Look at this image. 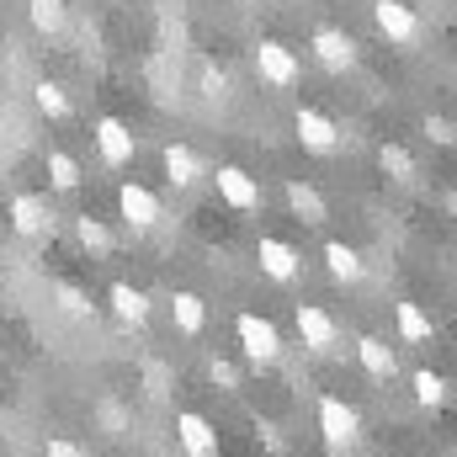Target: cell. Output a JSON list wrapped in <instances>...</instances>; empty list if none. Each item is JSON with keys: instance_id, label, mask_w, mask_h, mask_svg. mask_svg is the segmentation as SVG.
Listing matches in <instances>:
<instances>
[{"instance_id": "4dcf8cb0", "label": "cell", "mask_w": 457, "mask_h": 457, "mask_svg": "<svg viewBox=\"0 0 457 457\" xmlns=\"http://www.w3.org/2000/svg\"><path fill=\"white\" fill-rule=\"evenodd\" d=\"M102 420H107L112 431H122V410H117V404H102Z\"/></svg>"}, {"instance_id": "2e32d148", "label": "cell", "mask_w": 457, "mask_h": 457, "mask_svg": "<svg viewBox=\"0 0 457 457\" xmlns=\"http://www.w3.org/2000/svg\"><path fill=\"white\" fill-rule=\"evenodd\" d=\"M356 356H361L367 378H378V383H388V378L399 372V356H394V345L378 341V336H361V341H356Z\"/></svg>"}, {"instance_id": "ba28073f", "label": "cell", "mask_w": 457, "mask_h": 457, "mask_svg": "<svg viewBox=\"0 0 457 457\" xmlns=\"http://www.w3.org/2000/svg\"><path fill=\"white\" fill-rule=\"evenodd\" d=\"M293 128H298V144H303L309 154H330V149L341 144V128H336L325 112H314V107H298Z\"/></svg>"}, {"instance_id": "8992f818", "label": "cell", "mask_w": 457, "mask_h": 457, "mask_svg": "<svg viewBox=\"0 0 457 457\" xmlns=\"http://www.w3.org/2000/svg\"><path fill=\"white\" fill-rule=\"evenodd\" d=\"M293 320H298V336H303L309 351H336L341 325L330 320V309H320V303H298V309H293Z\"/></svg>"}, {"instance_id": "7402d4cb", "label": "cell", "mask_w": 457, "mask_h": 457, "mask_svg": "<svg viewBox=\"0 0 457 457\" xmlns=\"http://www.w3.org/2000/svg\"><path fill=\"white\" fill-rule=\"evenodd\" d=\"M48 181H54V192H75V187H80V165H75L64 149H54V154H48Z\"/></svg>"}, {"instance_id": "484cf974", "label": "cell", "mask_w": 457, "mask_h": 457, "mask_svg": "<svg viewBox=\"0 0 457 457\" xmlns=\"http://www.w3.org/2000/svg\"><path fill=\"white\" fill-rule=\"evenodd\" d=\"M59 309H64V314H75V320H96V303H91L75 282H59Z\"/></svg>"}, {"instance_id": "f1b7e54d", "label": "cell", "mask_w": 457, "mask_h": 457, "mask_svg": "<svg viewBox=\"0 0 457 457\" xmlns=\"http://www.w3.org/2000/svg\"><path fill=\"white\" fill-rule=\"evenodd\" d=\"M208 372H213V383H219V388H239V367L224 361V356H213V367H208Z\"/></svg>"}, {"instance_id": "7c38bea8", "label": "cell", "mask_w": 457, "mask_h": 457, "mask_svg": "<svg viewBox=\"0 0 457 457\" xmlns=\"http://www.w3.org/2000/svg\"><path fill=\"white\" fill-rule=\"evenodd\" d=\"M314 54H320V64L336 70V75L356 64V43H351V32H341V27H320V32H314Z\"/></svg>"}, {"instance_id": "ac0fdd59", "label": "cell", "mask_w": 457, "mask_h": 457, "mask_svg": "<svg viewBox=\"0 0 457 457\" xmlns=\"http://www.w3.org/2000/svg\"><path fill=\"white\" fill-rule=\"evenodd\" d=\"M325 266H330V277H336V282H361V271H367V266H361V255H356L345 239H330V245H325Z\"/></svg>"}, {"instance_id": "6da1fadb", "label": "cell", "mask_w": 457, "mask_h": 457, "mask_svg": "<svg viewBox=\"0 0 457 457\" xmlns=\"http://www.w3.org/2000/svg\"><path fill=\"white\" fill-rule=\"evenodd\" d=\"M320 436H325L330 453H351V447L361 442V420H356V410H351L345 399H336V394L320 399Z\"/></svg>"}, {"instance_id": "4fadbf2b", "label": "cell", "mask_w": 457, "mask_h": 457, "mask_svg": "<svg viewBox=\"0 0 457 457\" xmlns=\"http://www.w3.org/2000/svg\"><path fill=\"white\" fill-rule=\"evenodd\" d=\"M96 149H102L107 165H128V160H133V133H128L122 117H102V122H96Z\"/></svg>"}, {"instance_id": "f546056e", "label": "cell", "mask_w": 457, "mask_h": 457, "mask_svg": "<svg viewBox=\"0 0 457 457\" xmlns=\"http://www.w3.org/2000/svg\"><path fill=\"white\" fill-rule=\"evenodd\" d=\"M426 133H431L436 144H453V138H457V128L447 122V117H426Z\"/></svg>"}, {"instance_id": "44dd1931", "label": "cell", "mask_w": 457, "mask_h": 457, "mask_svg": "<svg viewBox=\"0 0 457 457\" xmlns=\"http://www.w3.org/2000/svg\"><path fill=\"white\" fill-rule=\"evenodd\" d=\"M32 102H37L43 117H70V96H64L59 80H37V86H32Z\"/></svg>"}, {"instance_id": "603a6c76", "label": "cell", "mask_w": 457, "mask_h": 457, "mask_svg": "<svg viewBox=\"0 0 457 457\" xmlns=\"http://www.w3.org/2000/svg\"><path fill=\"white\" fill-rule=\"evenodd\" d=\"M170 309H176V330H181V336H197V330H203V298H197V293H176Z\"/></svg>"}, {"instance_id": "4316f807", "label": "cell", "mask_w": 457, "mask_h": 457, "mask_svg": "<svg viewBox=\"0 0 457 457\" xmlns=\"http://www.w3.org/2000/svg\"><path fill=\"white\" fill-rule=\"evenodd\" d=\"M378 160H383V170H388L394 181H415V160H410L399 144H383V154H378Z\"/></svg>"}, {"instance_id": "d6986e66", "label": "cell", "mask_w": 457, "mask_h": 457, "mask_svg": "<svg viewBox=\"0 0 457 457\" xmlns=\"http://www.w3.org/2000/svg\"><path fill=\"white\" fill-rule=\"evenodd\" d=\"M287 203H293V213L303 224H325V203H320V192L309 181H287Z\"/></svg>"}, {"instance_id": "cb8c5ba5", "label": "cell", "mask_w": 457, "mask_h": 457, "mask_svg": "<svg viewBox=\"0 0 457 457\" xmlns=\"http://www.w3.org/2000/svg\"><path fill=\"white\" fill-rule=\"evenodd\" d=\"M410 383H415V399H420L426 410H436V404L447 399V378H442V372H431V367H420Z\"/></svg>"}, {"instance_id": "e0dca14e", "label": "cell", "mask_w": 457, "mask_h": 457, "mask_svg": "<svg viewBox=\"0 0 457 457\" xmlns=\"http://www.w3.org/2000/svg\"><path fill=\"white\" fill-rule=\"evenodd\" d=\"M27 21L43 32V37H59L70 27V5L64 0H27Z\"/></svg>"}, {"instance_id": "7a4b0ae2", "label": "cell", "mask_w": 457, "mask_h": 457, "mask_svg": "<svg viewBox=\"0 0 457 457\" xmlns=\"http://www.w3.org/2000/svg\"><path fill=\"white\" fill-rule=\"evenodd\" d=\"M255 75H261L266 86H277V91H293L303 70H298V54H293L287 43L261 37V43H255Z\"/></svg>"}, {"instance_id": "3957f363", "label": "cell", "mask_w": 457, "mask_h": 457, "mask_svg": "<svg viewBox=\"0 0 457 457\" xmlns=\"http://www.w3.org/2000/svg\"><path fill=\"white\" fill-rule=\"evenodd\" d=\"M234 336H239L245 356H250L255 367H271V361L282 356V336H277V325L261 320V314H239V320H234Z\"/></svg>"}, {"instance_id": "83f0119b", "label": "cell", "mask_w": 457, "mask_h": 457, "mask_svg": "<svg viewBox=\"0 0 457 457\" xmlns=\"http://www.w3.org/2000/svg\"><path fill=\"white\" fill-rule=\"evenodd\" d=\"M43 457H91L80 442H70V436H48L43 442Z\"/></svg>"}, {"instance_id": "30bf717a", "label": "cell", "mask_w": 457, "mask_h": 457, "mask_svg": "<svg viewBox=\"0 0 457 457\" xmlns=\"http://www.w3.org/2000/svg\"><path fill=\"white\" fill-rule=\"evenodd\" d=\"M176 442L187 447V457H213L219 453V436H213V426H208L197 410H181V415H176Z\"/></svg>"}, {"instance_id": "9a60e30c", "label": "cell", "mask_w": 457, "mask_h": 457, "mask_svg": "<svg viewBox=\"0 0 457 457\" xmlns=\"http://www.w3.org/2000/svg\"><path fill=\"white\" fill-rule=\"evenodd\" d=\"M107 303H112L117 320H122V325H133V330L149 320V298H144L133 282H112V287H107Z\"/></svg>"}, {"instance_id": "d4e9b609", "label": "cell", "mask_w": 457, "mask_h": 457, "mask_svg": "<svg viewBox=\"0 0 457 457\" xmlns=\"http://www.w3.org/2000/svg\"><path fill=\"white\" fill-rule=\"evenodd\" d=\"M75 234H80V245H86L91 255H107V250H112L107 224H102V219H91V213H86V219H75Z\"/></svg>"}, {"instance_id": "5b68a950", "label": "cell", "mask_w": 457, "mask_h": 457, "mask_svg": "<svg viewBox=\"0 0 457 457\" xmlns=\"http://www.w3.org/2000/svg\"><path fill=\"white\" fill-rule=\"evenodd\" d=\"M117 213L128 219V228L144 234V228L160 224V197H154L149 187H138V181H122V187H117Z\"/></svg>"}, {"instance_id": "5bb4252c", "label": "cell", "mask_w": 457, "mask_h": 457, "mask_svg": "<svg viewBox=\"0 0 457 457\" xmlns=\"http://www.w3.org/2000/svg\"><path fill=\"white\" fill-rule=\"evenodd\" d=\"M165 176H170V187H197L208 170L192 144H165Z\"/></svg>"}, {"instance_id": "ffe728a7", "label": "cell", "mask_w": 457, "mask_h": 457, "mask_svg": "<svg viewBox=\"0 0 457 457\" xmlns=\"http://www.w3.org/2000/svg\"><path fill=\"white\" fill-rule=\"evenodd\" d=\"M431 330H436V325H431V314H426L420 303H399V336H404V341L420 345V341H431Z\"/></svg>"}, {"instance_id": "9c48e42d", "label": "cell", "mask_w": 457, "mask_h": 457, "mask_svg": "<svg viewBox=\"0 0 457 457\" xmlns=\"http://www.w3.org/2000/svg\"><path fill=\"white\" fill-rule=\"evenodd\" d=\"M219 197H224L228 208H239V213H255L261 208V187L250 181V170H239V165H219Z\"/></svg>"}, {"instance_id": "277c9868", "label": "cell", "mask_w": 457, "mask_h": 457, "mask_svg": "<svg viewBox=\"0 0 457 457\" xmlns=\"http://www.w3.org/2000/svg\"><path fill=\"white\" fill-rule=\"evenodd\" d=\"M372 21H378V32H383L388 43H399V48H410V43L420 37V16H415L404 0H378V5H372Z\"/></svg>"}, {"instance_id": "8fae6325", "label": "cell", "mask_w": 457, "mask_h": 457, "mask_svg": "<svg viewBox=\"0 0 457 457\" xmlns=\"http://www.w3.org/2000/svg\"><path fill=\"white\" fill-rule=\"evenodd\" d=\"M255 255H261V271H266L271 282H293V277H298V266H303V255H298L287 239H271V234L261 239V250H255Z\"/></svg>"}, {"instance_id": "52a82bcc", "label": "cell", "mask_w": 457, "mask_h": 457, "mask_svg": "<svg viewBox=\"0 0 457 457\" xmlns=\"http://www.w3.org/2000/svg\"><path fill=\"white\" fill-rule=\"evenodd\" d=\"M11 228H16L21 239L54 234V208H48V197H37V192H21V197H11Z\"/></svg>"}]
</instances>
